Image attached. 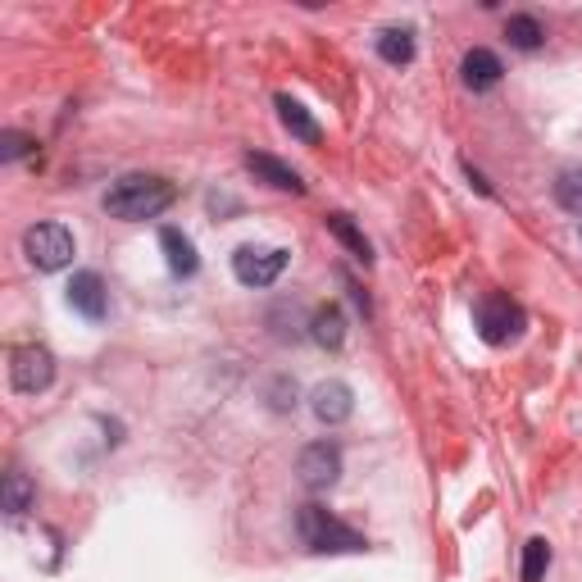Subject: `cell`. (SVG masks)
Wrapping results in <instances>:
<instances>
[{
    "label": "cell",
    "instance_id": "7402d4cb",
    "mask_svg": "<svg viewBox=\"0 0 582 582\" xmlns=\"http://www.w3.org/2000/svg\"><path fill=\"white\" fill-rule=\"evenodd\" d=\"M464 178H469V182H474V187H478L482 196H492V187H487V182H482V173H478V169L469 165V159H464Z\"/></svg>",
    "mask_w": 582,
    "mask_h": 582
},
{
    "label": "cell",
    "instance_id": "5b68a950",
    "mask_svg": "<svg viewBox=\"0 0 582 582\" xmlns=\"http://www.w3.org/2000/svg\"><path fill=\"white\" fill-rule=\"evenodd\" d=\"M292 264V250L283 246H237L232 250V273L242 287H273Z\"/></svg>",
    "mask_w": 582,
    "mask_h": 582
},
{
    "label": "cell",
    "instance_id": "6da1fadb",
    "mask_svg": "<svg viewBox=\"0 0 582 582\" xmlns=\"http://www.w3.org/2000/svg\"><path fill=\"white\" fill-rule=\"evenodd\" d=\"M178 201V187L169 178L159 173H124L119 182H109L105 192V215L109 219H124V223H146L155 215H165V209Z\"/></svg>",
    "mask_w": 582,
    "mask_h": 582
},
{
    "label": "cell",
    "instance_id": "d6986e66",
    "mask_svg": "<svg viewBox=\"0 0 582 582\" xmlns=\"http://www.w3.org/2000/svg\"><path fill=\"white\" fill-rule=\"evenodd\" d=\"M546 569H551V546H546L542 538H532V542L523 546V569H519V578H523V582H542Z\"/></svg>",
    "mask_w": 582,
    "mask_h": 582
},
{
    "label": "cell",
    "instance_id": "9c48e42d",
    "mask_svg": "<svg viewBox=\"0 0 582 582\" xmlns=\"http://www.w3.org/2000/svg\"><path fill=\"white\" fill-rule=\"evenodd\" d=\"M310 410H314V418L319 424H328V428H337V424H346V418L355 414V391L346 387V383H319L314 391H310Z\"/></svg>",
    "mask_w": 582,
    "mask_h": 582
},
{
    "label": "cell",
    "instance_id": "52a82bcc",
    "mask_svg": "<svg viewBox=\"0 0 582 582\" xmlns=\"http://www.w3.org/2000/svg\"><path fill=\"white\" fill-rule=\"evenodd\" d=\"M296 478L306 482L310 492H328L341 478V447L337 441H314V447H306L296 460Z\"/></svg>",
    "mask_w": 582,
    "mask_h": 582
},
{
    "label": "cell",
    "instance_id": "30bf717a",
    "mask_svg": "<svg viewBox=\"0 0 582 582\" xmlns=\"http://www.w3.org/2000/svg\"><path fill=\"white\" fill-rule=\"evenodd\" d=\"M246 169L260 178V182H269L273 192H292V196H306V182H300V173L292 169V165H283V159H273V155H264V151H250L246 155Z\"/></svg>",
    "mask_w": 582,
    "mask_h": 582
},
{
    "label": "cell",
    "instance_id": "3957f363",
    "mask_svg": "<svg viewBox=\"0 0 582 582\" xmlns=\"http://www.w3.org/2000/svg\"><path fill=\"white\" fill-rule=\"evenodd\" d=\"M474 328H478V337L487 346H509V341L528 328V319H523V310L509 296L492 292V296H482L478 306H474Z\"/></svg>",
    "mask_w": 582,
    "mask_h": 582
},
{
    "label": "cell",
    "instance_id": "9a60e30c",
    "mask_svg": "<svg viewBox=\"0 0 582 582\" xmlns=\"http://www.w3.org/2000/svg\"><path fill=\"white\" fill-rule=\"evenodd\" d=\"M505 41L515 46V51H523V55H532V51H542V41H546V28L532 14H515L505 23Z\"/></svg>",
    "mask_w": 582,
    "mask_h": 582
},
{
    "label": "cell",
    "instance_id": "44dd1931",
    "mask_svg": "<svg viewBox=\"0 0 582 582\" xmlns=\"http://www.w3.org/2000/svg\"><path fill=\"white\" fill-rule=\"evenodd\" d=\"M28 151H33V137H23V132H0V159H5V165H10V159H23Z\"/></svg>",
    "mask_w": 582,
    "mask_h": 582
},
{
    "label": "cell",
    "instance_id": "4fadbf2b",
    "mask_svg": "<svg viewBox=\"0 0 582 582\" xmlns=\"http://www.w3.org/2000/svg\"><path fill=\"white\" fill-rule=\"evenodd\" d=\"M310 337L323 346V351H341V341H346V319L337 306H319L314 319H310Z\"/></svg>",
    "mask_w": 582,
    "mask_h": 582
},
{
    "label": "cell",
    "instance_id": "8fae6325",
    "mask_svg": "<svg viewBox=\"0 0 582 582\" xmlns=\"http://www.w3.org/2000/svg\"><path fill=\"white\" fill-rule=\"evenodd\" d=\"M501 60L492 55V51H482V46H474L469 55L460 60V78H464V87L469 91H492V87H501Z\"/></svg>",
    "mask_w": 582,
    "mask_h": 582
},
{
    "label": "cell",
    "instance_id": "8992f818",
    "mask_svg": "<svg viewBox=\"0 0 582 582\" xmlns=\"http://www.w3.org/2000/svg\"><path fill=\"white\" fill-rule=\"evenodd\" d=\"M10 383L23 396L46 391L55 383V355L46 351V346H18V351L10 355Z\"/></svg>",
    "mask_w": 582,
    "mask_h": 582
},
{
    "label": "cell",
    "instance_id": "5bb4252c",
    "mask_svg": "<svg viewBox=\"0 0 582 582\" xmlns=\"http://www.w3.org/2000/svg\"><path fill=\"white\" fill-rule=\"evenodd\" d=\"M277 119H283V128L292 132V137H300V142H306V146H314L319 142V124L310 119V109L306 105H300V101H292V96H277Z\"/></svg>",
    "mask_w": 582,
    "mask_h": 582
},
{
    "label": "cell",
    "instance_id": "277c9868",
    "mask_svg": "<svg viewBox=\"0 0 582 582\" xmlns=\"http://www.w3.org/2000/svg\"><path fill=\"white\" fill-rule=\"evenodd\" d=\"M23 255H28L33 269L55 273V269H64L68 260H74L78 246H74V232H68L64 223H37V228L23 232Z\"/></svg>",
    "mask_w": 582,
    "mask_h": 582
},
{
    "label": "cell",
    "instance_id": "ffe728a7",
    "mask_svg": "<svg viewBox=\"0 0 582 582\" xmlns=\"http://www.w3.org/2000/svg\"><path fill=\"white\" fill-rule=\"evenodd\" d=\"M33 505V482L23 474H5V515H23Z\"/></svg>",
    "mask_w": 582,
    "mask_h": 582
},
{
    "label": "cell",
    "instance_id": "ac0fdd59",
    "mask_svg": "<svg viewBox=\"0 0 582 582\" xmlns=\"http://www.w3.org/2000/svg\"><path fill=\"white\" fill-rule=\"evenodd\" d=\"M555 201H560L569 215H582V165H573L555 178Z\"/></svg>",
    "mask_w": 582,
    "mask_h": 582
},
{
    "label": "cell",
    "instance_id": "2e32d148",
    "mask_svg": "<svg viewBox=\"0 0 582 582\" xmlns=\"http://www.w3.org/2000/svg\"><path fill=\"white\" fill-rule=\"evenodd\" d=\"M323 223H328V232H333V237H337L346 250L355 255L360 264H368V260H374V250H368V237H364V232L355 228V219H351V215H328Z\"/></svg>",
    "mask_w": 582,
    "mask_h": 582
},
{
    "label": "cell",
    "instance_id": "7a4b0ae2",
    "mask_svg": "<svg viewBox=\"0 0 582 582\" xmlns=\"http://www.w3.org/2000/svg\"><path fill=\"white\" fill-rule=\"evenodd\" d=\"M296 528H300V542H306L310 551H319V555H351V551L368 546L355 528H346L341 519H333L323 505H300Z\"/></svg>",
    "mask_w": 582,
    "mask_h": 582
},
{
    "label": "cell",
    "instance_id": "ba28073f",
    "mask_svg": "<svg viewBox=\"0 0 582 582\" xmlns=\"http://www.w3.org/2000/svg\"><path fill=\"white\" fill-rule=\"evenodd\" d=\"M68 306H74L82 319L101 323L109 314V292H105V277L96 269H82L74 273V283H68Z\"/></svg>",
    "mask_w": 582,
    "mask_h": 582
},
{
    "label": "cell",
    "instance_id": "7c38bea8",
    "mask_svg": "<svg viewBox=\"0 0 582 582\" xmlns=\"http://www.w3.org/2000/svg\"><path fill=\"white\" fill-rule=\"evenodd\" d=\"M159 246H165V264H169L173 277H192V273L201 269V255H196V246H192L187 232L165 228V232H159Z\"/></svg>",
    "mask_w": 582,
    "mask_h": 582
},
{
    "label": "cell",
    "instance_id": "e0dca14e",
    "mask_svg": "<svg viewBox=\"0 0 582 582\" xmlns=\"http://www.w3.org/2000/svg\"><path fill=\"white\" fill-rule=\"evenodd\" d=\"M378 55H383L387 64H410V60H414V37H410V28H383V33H378Z\"/></svg>",
    "mask_w": 582,
    "mask_h": 582
}]
</instances>
